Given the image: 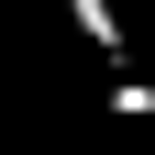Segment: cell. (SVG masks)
<instances>
[{
    "label": "cell",
    "instance_id": "cell-1",
    "mask_svg": "<svg viewBox=\"0 0 155 155\" xmlns=\"http://www.w3.org/2000/svg\"><path fill=\"white\" fill-rule=\"evenodd\" d=\"M67 33L89 45V67H133V22H122V0H67Z\"/></svg>",
    "mask_w": 155,
    "mask_h": 155
},
{
    "label": "cell",
    "instance_id": "cell-3",
    "mask_svg": "<svg viewBox=\"0 0 155 155\" xmlns=\"http://www.w3.org/2000/svg\"><path fill=\"white\" fill-rule=\"evenodd\" d=\"M67 155H155V144H67Z\"/></svg>",
    "mask_w": 155,
    "mask_h": 155
},
{
    "label": "cell",
    "instance_id": "cell-2",
    "mask_svg": "<svg viewBox=\"0 0 155 155\" xmlns=\"http://www.w3.org/2000/svg\"><path fill=\"white\" fill-rule=\"evenodd\" d=\"M100 100H111V122H155V78H133V67H111V89H100Z\"/></svg>",
    "mask_w": 155,
    "mask_h": 155
}]
</instances>
